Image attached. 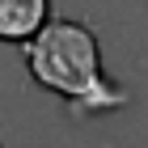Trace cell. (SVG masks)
Wrapping results in <instances>:
<instances>
[{
  "instance_id": "obj_1",
  "label": "cell",
  "mask_w": 148,
  "mask_h": 148,
  "mask_svg": "<svg viewBox=\"0 0 148 148\" xmlns=\"http://www.w3.org/2000/svg\"><path fill=\"white\" fill-rule=\"evenodd\" d=\"M25 72L38 89L68 102L72 119L114 114L131 106V93L102 72V42L76 17H51L30 42H21Z\"/></svg>"
},
{
  "instance_id": "obj_2",
  "label": "cell",
  "mask_w": 148,
  "mask_h": 148,
  "mask_svg": "<svg viewBox=\"0 0 148 148\" xmlns=\"http://www.w3.org/2000/svg\"><path fill=\"white\" fill-rule=\"evenodd\" d=\"M51 21V0H0V42H30Z\"/></svg>"
}]
</instances>
